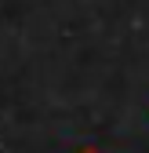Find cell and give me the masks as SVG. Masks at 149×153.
<instances>
[{"mask_svg":"<svg viewBox=\"0 0 149 153\" xmlns=\"http://www.w3.org/2000/svg\"><path fill=\"white\" fill-rule=\"evenodd\" d=\"M77 153H98V149H91V146H87V149H77Z\"/></svg>","mask_w":149,"mask_h":153,"instance_id":"cell-1","label":"cell"}]
</instances>
